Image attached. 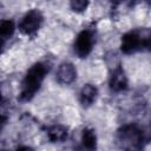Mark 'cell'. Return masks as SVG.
Returning <instances> with one entry per match:
<instances>
[{"label":"cell","instance_id":"5","mask_svg":"<svg viewBox=\"0 0 151 151\" xmlns=\"http://www.w3.org/2000/svg\"><path fill=\"white\" fill-rule=\"evenodd\" d=\"M93 44H94V34L93 31L86 28L83 29L81 32H79V34L77 35L76 40H74V52L79 58H86L92 48H93Z\"/></svg>","mask_w":151,"mask_h":151},{"label":"cell","instance_id":"7","mask_svg":"<svg viewBox=\"0 0 151 151\" xmlns=\"http://www.w3.org/2000/svg\"><path fill=\"white\" fill-rule=\"evenodd\" d=\"M109 85L113 92H122L127 88V77L120 66L116 67L112 71V73L110 76Z\"/></svg>","mask_w":151,"mask_h":151},{"label":"cell","instance_id":"10","mask_svg":"<svg viewBox=\"0 0 151 151\" xmlns=\"http://www.w3.org/2000/svg\"><path fill=\"white\" fill-rule=\"evenodd\" d=\"M81 144L88 150H93L97 146V136L93 129L85 127L81 132Z\"/></svg>","mask_w":151,"mask_h":151},{"label":"cell","instance_id":"2","mask_svg":"<svg viewBox=\"0 0 151 151\" xmlns=\"http://www.w3.org/2000/svg\"><path fill=\"white\" fill-rule=\"evenodd\" d=\"M150 46V32L147 28L133 29L122 37L120 50L125 54H132Z\"/></svg>","mask_w":151,"mask_h":151},{"label":"cell","instance_id":"3","mask_svg":"<svg viewBox=\"0 0 151 151\" xmlns=\"http://www.w3.org/2000/svg\"><path fill=\"white\" fill-rule=\"evenodd\" d=\"M117 140L123 149L134 150L140 149L145 140L143 130L136 124H127L122 126L117 132Z\"/></svg>","mask_w":151,"mask_h":151},{"label":"cell","instance_id":"9","mask_svg":"<svg viewBox=\"0 0 151 151\" xmlns=\"http://www.w3.org/2000/svg\"><path fill=\"white\" fill-rule=\"evenodd\" d=\"M47 137L52 143H63L68 137V131L65 126L53 125L47 129Z\"/></svg>","mask_w":151,"mask_h":151},{"label":"cell","instance_id":"12","mask_svg":"<svg viewBox=\"0 0 151 151\" xmlns=\"http://www.w3.org/2000/svg\"><path fill=\"white\" fill-rule=\"evenodd\" d=\"M70 6L72 11L77 13H81L86 11L88 6V0H70Z\"/></svg>","mask_w":151,"mask_h":151},{"label":"cell","instance_id":"11","mask_svg":"<svg viewBox=\"0 0 151 151\" xmlns=\"http://www.w3.org/2000/svg\"><path fill=\"white\" fill-rule=\"evenodd\" d=\"M14 22L12 20H2L0 22V37L2 39H8L14 33Z\"/></svg>","mask_w":151,"mask_h":151},{"label":"cell","instance_id":"8","mask_svg":"<svg viewBox=\"0 0 151 151\" xmlns=\"http://www.w3.org/2000/svg\"><path fill=\"white\" fill-rule=\"evenodd\" d=\"M98 97V90L92 84H86L81 87L79 93V101L84 107L91 106Z\"/></svg>","mask_w":151,"mask_h":151},{"label":"cell","instance_id":"16","mask_svg":"<svg viewBox=\"0 0 151 151\" xmlns=\"http://www.w3.org/2000/svg\"><path fill=\"white\" fill-rule=\"evenodd\" d=\"M1 101H2V94H1V90H0V104H1Z\"/></svg>","mask_w":151,"mask_h":151},{"label":"cell","instance_id":"13","mask_svg":"<svg viewBox=\"0 0 151 151\" xmlns=\"http://www.w3.org/2000/svg\"><path fill=\"white\" fill-rule=\"evenodd\" d=\"M6 122H7V117H6V116H4V114H0V131H1V130H2V127L5 126Z\"/></svg>","mask_w":151,"mask_h":151},{"label":"cell","instance_id":"6","mask_svg":"<svg viewBox=\"0 0 151 151\" xmlns=\"http://www.w3.org/2000/svg\"><path fill=\"white\" fill-rule=\"evenodd\" d=\"M77 78V70L72 63H63L57 71V80L61 85H70Z\"/></svg>","mask_w":151,"mask_h":151},{"label":"cell","instance_id":"14","mask_svg":"<svg viewBox=\"0 0 151 151\" xmlns=\"http://www.w3.org/2000/svg\"><path fill=\"white\" fill-rule=\"evenodd\" d=\"M4 42H5V39H2L0 37V53H1V50H2V46H4Z\"/></svg>","mask_w":151,"mask_h":151},{"label":"cell","instance_id":"4","mask_svg":"<svg viewBox=\"0 0 151 151\" xmlns=\"http://www.w3.org/2000/svg\"><path fill=\"white\" fill-rule=\"evenodd\" d=\"M42 21L44 17L41 12L39 9H31L22 17L21 21L19 22V29L22 34L32 37L39 31Z\"/></svg>","mask_w":151,"mask_h":151},{"label":"cell","instance_id":"15","mask_svg":"<svg viewBox=\"0 0 151 151\" xmlns=\"http://www.w3.org/2000/svg\"><path fill=\"white\" fill-rule=\"evenodd\" d=\"M111 2H113V4H120V2H123V1H125V0H110Z\"/></svg>","mask_w":151,"mask_h":151},{"label":"cell","instance_id":"1","mask_svg":"<svg viewBox=\"0 0 151 151\" xmlns=\"http://www.w3.org/2000/svg\"><path fill=\"white\" fill-rule=\"evenodd\" d=\"M46 73H47V68L42 63H37L33 66H31V68L26 72L21 83V88L19 94V99L21 101H28L34 97V94L40 88Z\"/></svg>","mask_w":151,"mask_h":151}]
</instances>
